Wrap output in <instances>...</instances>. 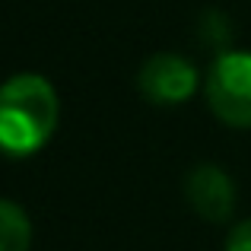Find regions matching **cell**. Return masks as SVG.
<instances>
[{
    "label": "cell",
    "instance_id": "6da1fadb",
    "mask_svg": "<svg viewBox=\"0 0 251 251\" xmlns=\"http://www.w3.org/2000/svg\"><path fill=\"white\" fill-rule=\"evenodd\" d=\"M57 89L38 74L10 76L0 86V153L32 156L57 130Z\"/></svg>",
    "mask_w": 251,
    "mask_h": 251
},
{
    "label": "cell",
    "instance_id": "7a4b0ae2",
    "mask_svg": "<svg viewBox=\"0 0 251 251\" xmlns=\"http://www.w3.org/2000/svg\"><path fill=\"white\" fill-rule=\"evenodd\" d=\"M207 105L229 127H251V51H223L207 74Z\"/></svg>",
    "mask_w": 251,
    "mask_h": 251
},
{
    "label": "cell",
    "instance_id": "3957f363",
    "mask_svg": "<svg viewBox=\"0 0 251 251\" xmlns=\"http://www.w3.org/2000/svg\"><path fill=\"white\" fill-rule=\"evenodd\" d=\"M201 86L197 67L181 54H153L137 70V89L153 105H181Z\"/></svg>",
    "mask_w": 251,
    "mask_h": 251
},
{
    "label": "cell",
    "instance_id": "277c9868",
    "mask_svg": "<svg viewBox=\"0 0 251 251\" xmlns=\"http://www.w3.org/2000/svg\"><path fill=\"white\" fill-rule=\"evenodd\" d=\"M184 194L194 213L207 223H226L235 210V184L220 166L201 162L184 178Z\"/></svg>",
    "mask_w": 251,
    "mask_h": 251
},
{
    "label": "cell",
    "instance_id": "5b68a950",
    "mask_svg": "<svg viewBox=\"0 0 251 251\" xmlns=\"http://www.w3.org/2000/svg\"><path fill=\"white\" fill-rule=\"evenodd\" d=\"M32 223L19 203L0 197V251H29Z\"/></svg>",
    "mask_w": 251,
    "mask_h": 251
},
{
    "label": "cell",
    "instance_id": "8992f818",
    "mask_svg": "<svg viewBox=\"0 0 251 251\" xmlns=\"http://www.w3.org/2000/svg\"><path fill=\"white\" fill-rule=\"evenodd\" d=\"M226 251H251V220L239 223L226 239Z\"/></svg>",
    "mask_w": 251,
    "mask_h": 251
}]
</instances>
